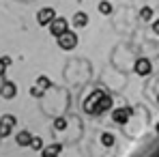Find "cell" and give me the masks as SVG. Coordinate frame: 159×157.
<instances>
[{"label":"cell","instance_id":"24","mask_svg":"<svg viewBox=\"0 0 159 157\" xmlns=\"http://www.w3.org/2000/svg\"><path fill=\"white\" fill-rule=\"evenodd\" d=\"M157 101H159V95H157Z\"/></svg>","mask_w":159,"mask_h":157},{"label":"cell","instance_id":"23","mask_svg":"<svg viewBox=\"0 0 159 157\" xmlns=\"http://www.w3.org/2000/svg\"><path fill=\"white\" fill-rule=\"evenodd\" d=\"M157 133H159V125H157Z\"/></svg>","mask_w":159,"mask_h":157},{"label":"cell","instance_id":"10","mask_svg":"<svg viewBox=\"0 0 159 157\" xmlns=\"http://www.w3.org/2000/svg\"><path fill=\"white\" fill-rule=\"evenodd\" d=\"M15 142L20 144V146H30V142H32V133L26 129H22L17 136H15Z\"/></svg>","mask_w":159,"mask_h":157},{"label":"cell","instance_id":"12","mask_svg":"<svg viewBox=\"0 0 159 157\" xmlns=\"http://www.w3.org/2000/svg\"><path fill=\"white\" fill-rule=\"evenodd\" d=\"M73 26H75V28H84V26H88V15H86L84 11H78V13L73 15Z\"/></svg>","mask_w":159,"mask_h":157},{"label":"cell","instance_id":"11","mask_svg":"<svg viewBox=\"0 0 159 157\" xmlns=\"http://www.w3.org/2000/svg\"><path fill=\"white\" fill-rule=\"evenodd\" d=\"M60 151H62L60 144H50V146H43L41 157H58V155H60Z\"/></svg>","mask_w":159,"mask_h":157},{"label":"cell","instance_id":"2","mask_svg":"<svg viewBox=\"0 0 159 157\" xmlns=\"http://www.w3.org/2000/svg\"><path fill=\"white\" fill-rule=\"evenodd\" d=\"M75 45H78V35H75V32L67 30L65 35L58 37V48H60V50H73Z\"/></svg>","mask_w":159,"mask_h":157},{"label":"cell","instance_id":"4","mask_svg":"<svg viewBox=\"0 0 159 157\" xmlns=\"http://www.w3.org/2000/svg\"><path fill=\"white\" fill-rule=\"evenodd\" d=\"M67 30H69V22H67L65 17H56L52 24H50V35L56 37V39H58L60 35H65Z\"/></svg>","mask_w":159,"mask_h":157},{"label":"cell","instance_id":"19","mask_svg":"<svg viewBox=\"0 0 159 157\" xmlns=\"http://www.w3.org/2000/svg\"><path fill=\"white\" fill-rule=\"evenodd\" d=\"M43 93H45V88H41V86H32L30 88V95L32 97H43Z\"/></svg>","mask_w":159,"mask_h":157},{"label":"cell","instance_id":"17","mask_svg":"<svg viewBox=\"0 0 159 157\" xmlns=\"http://www.w3.org/2000/svg\"><path fill=\"white\" fill-rule=\"evenodd\" d=\"M99 13H103V15H110V13H112V4H110L107 0H101V2H99Z\"/></svg>","mask_w":159,"mask_h":157},{"label":"cell","instance_id":"18","mask_svg":"<svg viewBox=\"0 0 159 157\" xmlns=\"http://www.w3.org/2000/svg\"><path fill=\"white\" fill-rule=\"evenodd\" d=\"M101 144H103V146H112V144H114V136L106 131V133L101 136Z\"/></svg>","mask_w":159,"mask_h":157},{"label":"cell","instance_id":"3","mask_svg":"<svg viewBox=\"0 0 159 157\" xmlns=\"http://www.w3.org/2000/svg\"><path fill=\"white\" fill-rule=\"evenodd\" d=\"M56 17H58V15H56V11H54L52 7H43V9L37 13V22H39V26H50Z\"/></svg>","mask_w":159,"mask_h":157},{"label":"cell","instance_id":"15","mask_svg":"<svg viewBox=\"0 0 159 157\" xmlns=\"http://www.w3.org/2000/svg\"><path fill=\"white\" fill-rule=\"evenodd\" d=\"M140 17H142L144 22H148V20L153 17V9H151V7H142V9H140Z\"/></svg>","mask_w":159,"mask_h":157},{"label":"cell","instance_id":"9","mask_svg":"<svg viewBox=\"0 0 159 157\" xmlns=\"http://www.w3.org/2000/svg\"><path fill=\"white\" fill-rule=\"evenodd\" d=\"M112 105H114V99L106 93V95L99 99V104H97V116L103 114V112H107V110H112Z\"/></svg>","mask_w":159,"mask_h":157},{"label":"cell","instance_id":"20","mask_svg":"<svg viewBox=\"0 0 159 157\" xmlns=\"http://www.w3.org/2000/svg\"><path fill=\"white\" fill-rule=\"evenodd\" d=\"M4 71H7V65H4V62H2V58H0V78L4 76Z\"/></svg>","mask_w":159,"mask_h":157},{"label":"cell","instance_id":"16","mask_svg":"<svg viewBox=\"0 0 159 157\" xmlns=\"http://www.w3.org/2000/svg\"><path fill=\"white\" fill-rule=\"evenodd\" d=\"M30 149H34V151H43V140H41L39 136H32V142H30Z\"/></svg>","mask_w":159,"mask_h":157},{"label":"cell","instance_id":"6","mask_svg":"<svg viewBox=\"0 0 159 157\" xmlns=\"http://www.w3.org/2000/svg\"><path fill=\"white\" fill-rule=\"evenodd\" d=\"M133 71H135L138 76H148V73L153 71V65H151L148 58H138L135 65H133Z\"/></svg>","mask_w":159,"mask_h":157},{"label":"cell","instance_id":"21","mask_svg":"<svg viewBox=\"0 0 159 157\" xmlns=\"http://www.w3.org/2000/svg\"><path fill=\"white\" fill-rule=\"evenodd\" d=\"M153 32H157V35H159V20L153 22Z\"/></svg>","mask_w":159,"mask_h":157},{"label":"cell","instance_id":"13","mask_svg":"<svg viewBox=\"0 0 159 157\" xmlns=\"http://www.w3.org/2000/svg\"><path fill=\"white\" fill-rule=\"evenodd\" d=\"M34 84H37V86H41V88H45V90H48V88H50V86H52V80L48 78V76H39V78H37V82H34Z\"/></svg>","mask_w":159,"mask_h":157},{"label":"cell","instance_id":"1","mask_svg":"<svg viewBox=\"0 0 159 157\" xmlns=\"http://www.w3.org/2000/svg\"><path fill=\"white\" fill-rule=\"evenodd\" d=\"M103 95H106L103 90H93V93L86 97L84 105H82V108H84V112H86V114H95V116H97V104H99V99H101Z\"/></svg>","mask_w":159,"mask_h":157},{"label":"cell","instance_id":"8","mask_svg":"<svg viewBox=\"0 0 159 157\" xmlns=\"http://www.w3.org/2000/svg\"><path fill=\"white\" fill-rule=\"evenodd\" d=\"M0 95H2L4 99H13V97L17 95V86H15V82L7 80V82L2 84V88H0Z\"/></svg>","mask_w":159,"mask_h":157},{"label":"cell","instance_id":"22","mask_svg":"<svg viewBox=\"0 0 159 157\" xmlns=\"http://www.w3.org/2000/svg\"><path fill=\"white\" fill-rule=\"evenodd\" d=\"M2 62H4V65L9 67V65H11V58H9V56H2Z\"/></svg>","mask_w":159,"mask_h":157},{"label":"cell","instance_id":"5","mask_svg":"<svg viewBox=\"0 0 159 157\" xmlns=\"http://www.w3.org/2000/svg\"><path fill=\"white\" fill-rule=\"evenodd\" d=\"M15 123H17V118L13 116V114H4L2 118H0V138H7L11 129L15 127Z\"/></svg>","mask_w":159,"mask_h":157},{"label":"cell","instance_id":"14","mask_svg":"<svg viewBox=\"0 0 159 157\" xmlns=\"http://www.w3.org/2000/svg\"><path fill=\"white\" fill-rule=\"evenodd\" d=\"M67 125H69V121H67L65 116H60V118H56V121H54V129H56V131L67 129Z\"/></svg>","mask_w":159,"mask_h":157},{"label":"cell","instance_id":"7","mask_svg":"<svg viewBox=\"0 0 159 157\" xmlns=\"http://www.w3.org/2000/svg\"><path fill=\"white\" fill-rule=\"evenodd\" d=\"M112 118H114V123L125 125V123L131 118V108H116V110L112 112Z\"/></svg>","mask_w":159,"mask_h":157}]
</instances>
